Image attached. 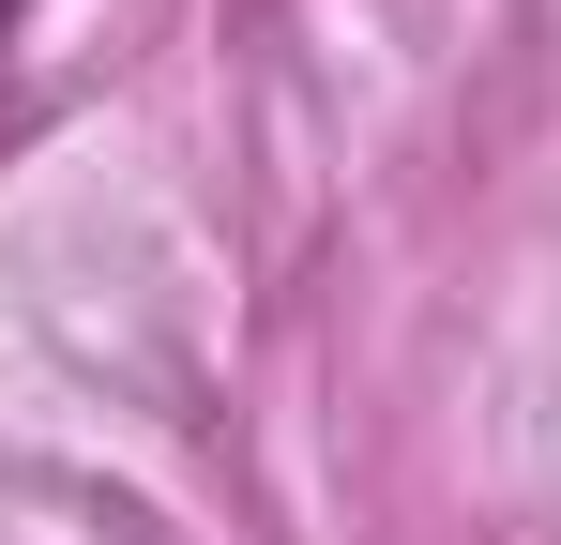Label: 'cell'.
Here are the masks:
<instances>
[{"mask_svg": "<svg viewBox=\"0 0 561 545\" xmlns=\"http://www.w3.org/2000/svg\"><path fill=\"white\" fill-rule=\"evenodd\" d=\"M15 15H31V0H0V46H15Z\"/></svg>", "mask_w": 561, "mask_h": 545, "instance_id": "cell-1", "label": "cell"}]
</instances>
